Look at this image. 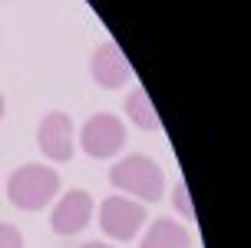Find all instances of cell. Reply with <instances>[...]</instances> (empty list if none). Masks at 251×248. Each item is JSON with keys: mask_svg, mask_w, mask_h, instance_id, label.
Here are the masks:
<instances>
[{"mask_svg": "<svg viewBox=\"0 0 251 248\" xmlns=\"http://www.w3.org/2000/svg\"><path fill=\"white\" fill-rule=\"evenodd\" d=\"M139 248H192V238H188V232L178 222H172V219H155Z\"/></svg>", "mask_w": 251, "mask_h": 248, "instance_id": "ba28073f", "label": "cell"}, {"mask_svg": "<svg viewBox=\"0 0 251 248\" xmlns=\"http://www.w3.org/2000/svg\"><path fill=\"white\" fill-rule=\"evenodd\" d=\"M60 192V175L47 165H20L7 182V195L17 209L37 212Z\"/></svg>", "mask_w": 251, "mask_h": 248, "instance_id": "7a4b0ae2", "label": "cell"}, {"mask_svg": "<svg viewBox=\"0 0 251 248\" xmlns=\"http://www.w3.org/2000/svg\"><path fill=\"white\" fill-rule=\"evenodd\" d=\"M109 182L116 189H123L126 195H136V198H146V202H155V198H162L165 192V172L159 162H152L149 156H126L119 159L109 169Z\"/></svg>", "mask_w": 251, "mask_h": 248, "instance_id": "6da1fadb", "label": "cell"}, {"mask_svg": "<svg viewBox=\"0 0 251 248\" xmlns=\"http://www.w3.org/2000/svg\"><path fill=\"white\" fill-rule=\"evenodd\" d=\"M146 222V209L132 202L126 195H109L102 198L100 205V225L109 238H119V242H129V238L139 235V228Z\"/></svg>", "mask_w": 251, "mask_h": 248, "instance_id": "277c9868", "label": "cell"}, {"mask_svg": "<svg viewBox=\"0 0 251 248\" xmlns=\"http://www.w3.org/2000/svg\"><path fill=\"white\" fill-rule=\"evenodd\" d=\"M37 142H40V152L47 159L66 162L73 156V123H70V116L66 112H47L40 119Z\"/></svg>", "mask_w": 251, "mask_h": 248, "instance_id": "52a82bcc", "label": "cell"}, {"mask_svg": "<svg viewBox=\"0 0 251 248\" xmlns=\"http://www.w3.org/2000/svg\"><path fill=\"white\" fill-rule=\"evenodd\" d=\"M176 209H182L185 219H195V209H192V198H188L185 182H178V186H176Z\"/></svg>", "mask_w": 251, "mask_h": 248, "instance_id": "8fae6325", "label": "cell"}, {"mask_svg": "<svg viewBox=\"0 0 251 248\" xmlns=\"http://www.w3.org/2000/svg\"><path fill=\"white\" fill-rule=\"evenodd\" d=\"M79 146L86 156L93 159H113L119 156L126 146V126L119 116L113 112H96V116H89L86 126H83V133H79Z\"/></svg>", "mask_w": 251, "mask_h": 248, "instance_id": "3957f363", "label": "cell"}, {"mask_svg": "<svg viewBox=\"0 0 251 248\" xmlns=\"http://www.w3.org/2000/svg\"><path fill=\"white\" fill-rule=\"evenodd\" d=\"M89 70H93V80H96L102 89H119L132 80V66H129V60L119 53V47H116L113 40H102L100 47L93 50Z\"/></svg>", "mask_w": 251, "mask_h": 248, "instance_id": "8992f818", "label": "cell"}, {"mask_svg": "<svg viewBox=\"0 0 251 248\" xmlns=\"http://www.w3.org/2000/svg\"><path fill=\"white\" fill-rule=\"evenodd\" d=\"M83 248H113V245H106V242H86Z\"/></svg>", "mask_w": 251, "mask_h": 248, "instance_id": "7c38bea8", "label": "cell"}, {"mask_svg": "<svg viewBox=\"0 0 251 248\" xmlns=\"http://www.w3.org/2000/svg\"><path fill=\"white\" fill-rule=\"evenodd\" d=\"M93 219V195L83 189H73L56 202V209L50 215V225L56 235H79Z\"/></svg>", "mask_w": 251, "mask_h": 248, "instance_id": "5b68a950", "label": "cell"}, {"mask_svg": "<svg viewBox=\"0 0 251 248\" xmlns=\"http://www.w3.org/2000/svg\"><path fill=\"white\" fill-rule=\"evenodd\" d=\"M0 119H3V93H0Z\"/></svg>", "mask_w": 251, "mask_h": 248, "instance_id": "4fadbf2b", "label": "cell"}, {"mask_svg": "<svg viewBox=\"0 0 251 248\" xmlns=\"http://www.w3.org/2000/svg\"><path fill=\"white\" fill-rule=\"evenodd\" d=\"M126 112H129V119L142 129H159V112L152 106V99L146 89H132L129 99H126Z\"/></svg>", "mask_w": 251, "mask_h": 248, "instance_id": "9c48e42d", "label": "cell"}, {"mask_svg": "<svg viewBox=\"0 0 251 248\" xmlns=\"http://www.w3.org/2000/svg\"><path fill=\"white\" fill-rule=\"evenodd\" d=\"M0 248H24V235L13 225H0Z\"/></svg>", "mask_w": 251, "mask_h": 248, "instance_id": "30bf717a", "label": "cell"}]
</instances>
